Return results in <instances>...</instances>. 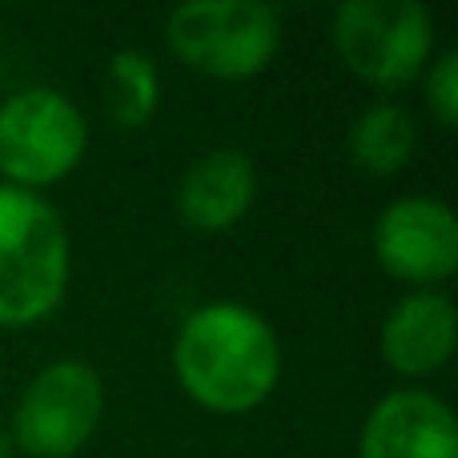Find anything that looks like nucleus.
<instances>
[{"instance_id": "11", "label": "nucleus", "mask_w": 458, "mask_h": 458, "mask_svg": "<svg viewBox=\"0 0 458 458\" xmlns=\"http://www.w3.org/2000/svg\"><path fill=\"white\" fill-rule=\"evenodd\" d=\"M346 149H350V161H354L362 174L394 177L411 165L414 149H419V125H414L406 105L374 101L354 117Z\"/></svg>"}, {"instance_id": "2", "label": "nucleus", "mask_w": 458, "mask_h": 458, "mask_svg": "<svg viewBox=\"0 0 458 458\" xmlns=\"http://www.w3.org/2000/svg\"><path fill=\"white\" fill-rule=\"evenodd\" d=\"M72 242L40 193L0 182V330H29L69 293Z\"/></svg>"}, {"instance_id": "12", "label": "nucleus", "mask_w": 458, "mask_h": 458, "mask_svg": "<svg viewBox=\"0 0 458 458\" xmlns=\"http://www.w3.org/2000/svg\"><path fill=\"white\" fill-rule=\"evenodd\" d=\"M105 101H109V117L121 129L149 125L161 105V72L153 56L141 48L113 53L105 64Z\"/></svg>"}, {"instance_id": "8", "label": "nucleus", "mask_w": 458, "mask_h": 458, "mask_svg": "<svg viewBox=\"0 0 458 458\" xmlns=\"http://www.w3.org/2000/svg\"><path fill=\"white\" fill-rule=\"evenodd\" d=\"M358 458H458L451 406L422 386L382 394L358 430Z\"/></svg>"}, {"instance_id": "9", "label": "nucleus", "mask_w": 458, "mask_h": 458, "mask_svg": "<svg viewBox=\"0 0 458 458\" xmlns=\"http://www.w3.org/2000/svg\"><path fill=\"white\" fill-rule=\"evenodd\" d=\"M458 346V310L443 290H411L390 306L378 334L382 362L403 378H430Z\"/></svg>"}, {"instance_id": "1", "label": "nucleus", "mask_w": 458, "mask_h": 458, "mask_svg": "<svg viewBox=\"0 0 458 458\" xmlns=\"http://www.w3.org/2000/svg\"><path fill=\"white\" fill-rule=\"evenodd\" d=\"M174 374L209 414H250L277 390L282 346L266 314L245 301H206L174 338Z\"/></svg>"}, {"instance_id": "10", "label": "nucleus", "mask_w": 458, "mask_h": 458, "mask_svg": "<svg viewBox=\"0 0 458 458\" xmlns=\"http://www.w3.org/2000/svg\"><path fill=\"white\" fill-rule=\"evenodd\" d=\"M258 201V165L242 149H209L177 185V214L193 233H225Z\"/></svg>"}, {"instance_id": "6", "label": "nucleus", "mask_w": 458, "mask_h": 458, "mask_svg": "<svg viewBox=\"0 0 458 458\" xmlns=\"http://www.w3.org/2000/svg\"><path fill=\"white\" fill-rule=\"evenodd\" d=\"M105 419V382L89 362L61 358L32 374L13 414V443L29 458H72Z\"/></svg>"}, {"instance_id": "7", "label": "nucleus", "mask_w": 458, "mask_h": 458, "mask_svg": "<svg viewBox=\"0 0 458 458\" xmlns=\"http://www.w3.org/2000/svg\"><path fill=\"white\" fill-rule=\"evenodd\" d=\"M370 245L386 277L414 290H435L458 269V217L446 201L406 193L382 206Z\"/></svg>"}, {"instance_id": "3", "label": "nucleus", "mask_w": 458, "mask_h": 458, "mask_svg": "<svg viewBox=\"0 0 458 458\" xmlns=\"http://www.w3.org/2000/svg\"><path fill=\"white\" fill-rule=\"evenodd\" d=\"M165 45L201 77L250 81L274 64L282 16L261 0H190L169 13Z\"/></svg>"}, {"instance_id": "13", "label": "nucleus", "mask_w": 458, "mask_h": 458, "mask_svg": "<svg viewBox=\"0 0 458 458\" xmlns=\"http://www.w3.org/2000/svg\"><path fill=\"white\" fill-rule=\"evenodd\" d=\"M427 109L430 117L438 121L443 129L458 125V53L435 56V64H427Z\"/></svg>"}, {"instance_id": "14", "label": "nucleus", "mask_w": 458, "mask_h": 458, "mask_svg": "<svg viewBox=\"0 0 458 458\" xmlns=\"http://www.w3.org/2000/svg\"><path fill=\"white\" fill-rule=\"evenodd\" d=\"M0 89H4V48H0Z\"/></svg>"}, {"instance_id": "4", "label": "nucleus", "mask_w": 458, "mask_h": 458, "mask_svg": "<svg viewBox=\"0 0 458 458\" xmlns=\"http://www.w3.org/2000/svg\"><path fill=\"white\" fill-rule=\"evenodd\" d=\"M85 113L61 89L29 85L0 97V182L40 193L85 161Z\"/></svg>"}, {"instance_id": "5", "label": "nucleus", "mask_w": 458, "mask_h": 458, "mask_svg": "<svg viewBox=\"0 0 458 458\" xmlns=\"http://www.w3.org/2000/svg\"><path fill=\"white\" fill-rule=\"evenodd\" d=\"M330 37L342 64L382 93L414 85L435 56V21L414 0H346Z\"/></svg>"}]
</instances>
